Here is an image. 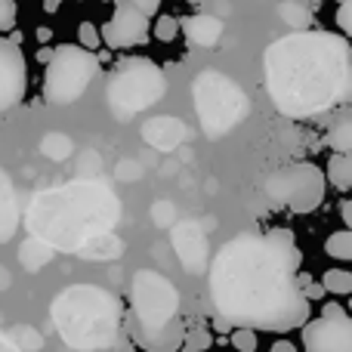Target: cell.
I'll return each instance as SVG.
<instances>
[{
  "label": "cell",
  "mask_w": 352,
  "mask_h": 352,
  "mask_svg": "<svg viewBox=\"0 0 352 352\" xmlns=\"http://www.w3.org/2000/svg\"><path fill=\"white\" fill-rule=\"evenodd\" d=\"M324 179L334 182L340 192H349V186H352V158L349 155L334 152V158L328 161V176H324Z\"/></svg>",
  "instance_id": "obj_19"
},
{
  "label": "cell",
  "mask_w": 352,
  "mask_h": 352,
  "mask_svg": "<svg viewBox=\"0 0 352 352\" xmlns=\"http://www.w3.org/2000/svg\"><path fill=\"white\" fill-rule=\"evenodd\" d=\"M127 331L146 352H176L186 337L179 312V291L155 269H140L130 281Z\"/></svg>",
  "instance_id": "obj_5"
},
{
  "label": "cell",
  "mask_w": 352,
  "mask_h": 352,
  "mask_svg": "<svg viewBox=\"0 0 352 352\" xmlns=\"http://www.w3.org/2000/svg\"><path fill=\"white\" fill-rule=\"evenodd\" d=\"M142 140L152 148H158V152H173V148H179L182 142L188 140V127L179 118H170V115L148 118V121L142 124Z\"/></svg>",
  "instance_id": "obj_14"
},
{
  "label": "cell",
  "mask_w": 352,
  "mask_h": 352,
  "mask_svg": "<svg viewBox=\"0 0 352 352\" xmlns=\"http://www.w3.org/2000/svg\"><path fill=\"white\" fill-rule=\"evenodd\" d=\"M176 352H192V349H186V346H179V349H176Z\"/></svg>",
  "instance_id": "obj_38"
},
{
  "label": "cell",
  "mask_w": 352,
  "mask_h": 352,
  "mask_svg": "<svg viewBox=\"0 0 352 352\" xmlns=\"http://www.w3.org/2000/svg\"><path fill=\"white\" fill-rule=\"evenodd\" d=\"M306 352H352V318H316L303 324Z\"/></svg>",
  "instance_id": "obj_12"
},
{
  "label": "cell",
  "mask_w": 352,
  "mask_h": 352,
  "mask_svg": "<svg viewBox=\"0 0 352 352\" xmlns=\"http://www.w3.org/2000/svg\"><path fill=\"white\" fill-rule=\"evenodd\" d=\"M324 254L334 256V260H352V232L340 229L324 241Z\"/></svg>",
  "instance_id": "obj_21"
},
{
  "label": "cell",
  "mask_w": 352,
  "mask_h": 352,
  "mask_svg": "<svg viewBox=\"0 0 352 352\" xmlns=\"http://www.w3.org/2000/svg\"><path fill=\"white\" fill-rule=\"evenodd\" d=\"M50 318L74 352H109L121 337L124 309L105 287L72 285L53 300Z\"/></svg>",
  "instance_id": "obj_4"
},
{
  "label": "cell",
  "mask_w": 352,
  "mask_h": 352,
  "mask_svg": "<svg viewBox=\"0 0 352 352\" xmlns=\"http://www.w3.org/2000/svg\"><path fill=\"white\" fill-rule=\"evenodd\" d=\"M78 37H80V47H84L87 53H93V50L102 43V41H99V31L93 28L90 22H80V25H78Z\"/></svg>",
  "instance_id": "obj_29"
},
{
  "label": "cell",
  "mask_w": 352,
  "mask_h": 352,
  "mask_svg": "<svg viewBox=\"0 0 352 352\" xmlns=\"http://www.w3.org/2000/svg\"><path fill=\"white\" fill-rule=\"evenodd\" d=\"M232 346L238 352H256L260 340H256V331H248V328H235L232 331Z\"/></svg>",
  "instance_id": "obj_28"
},
{
  "label": "cell",
  "mask_w": 352,
  "mask_h": 352,
  "mask_svg": "<svg viewBox=\"0 0 352 352\" xmlns=\"http://www.w3.org/2000/svg\"><path fill=\"white\" fill-rule=\"evenodd\" d=\"M99 62L93 53H87L78 43H59L47 59L43 72V96L50 105H68L80 99L96 78Z\"/></svg>",
  "instance_id": "obj_8"
},
{
  "label": "cell",
  "mask_w": 352,
  "mask_h": 352,
  "mask_svg": "<svg viewBox=\"0 0 352 352\" xmlns=\"http://www.w3.org/2000/svg\"><path fill=\"white\" fill-rule=\"evenodd\" d=\"M121 250H124V244L109 232V235L93 238V241L80 250V256H84V260H111V256H118Z\"/></svg>",
  "instance_id": "obj_17"
},
{
  "label": "cell",
  "mask_w": 352,
  "mask_h": 352,
  "mask_svg": "<svg viewBox=\"0 0 352 352\" xmlns=\"http://www.w3.org/2000/svg\"><path fill=\"white\" fill-rule=\"evenodd\" d=\"M278 12H281V19H285L287 25H294V28H306V25H309V12H306L303 6H297V3H281Z\"/></svg>",
  "instance_id": "obj_26"
},
{
  "label": "cell",
  "mask_w": 352,
  "mask_h": 352,
  "mask_svg": "<svg viewBox=\"0 0 352 352\" xmlns=\"http://www.w3.org/2000/svg\"><path fill=\"white\" fill-rule=\"evenodd\" d=\"M213 328H217V331H226V334H229V331H232V324L229 322H226V318H213Z\"/></svg>",
  "instance_id": "obj_37"
},
{
  "label": "cell",
  "mask_w": 352,
  "mask_h": 352,
  "mask_svg": "<svg viewBox=\"0 0 352 352\" xmlns=\"http://www.w3.org/2000/svg\"><path fill=\"white\" fill-rule=\"evenodd\" d=\"M337 22H340V28H343V31H349V28H352V22H349V3H346V0L340 3V12H337Z\"/></svg>",
  "instance_id": "obj_34"
},
{
  "label": "cell",
  "mask_w": 352,
  "mask_h": 352,
  "mask_svg": "<svg viewBox=\"0 0 352 352\" xmlns=\"http://www.w3.org/2000/svg\"><path fill=\"white\" fill-rule=\"evenodd\" d=\"M266 90L287 118H312L343 105L352 93L349 41L331 31H294L269 43Z\"/></svg>",
  "instance_id": "obj_2"
},
{
  "label": "cell",
  "mask_w": 352,
  "mask_h": 352,
  "mask_svg": "<svg viewBox=\"0 0 352 352\" xmlns=\"http://www.w3.org/2000/svg\"><path fill=\"white\" fill-rule=\"evenodd\" d=\"M328 146L337 155H349V148H352V118L349 115L337 118L334 127L328 130Z\"/></svg>",
  "instance_id": "obj_20"
},
{
  "label": "cell",
  "mask_w": 352,
  "mask_h": 352,
  "mask_svg": "<svg viewBox=\"0 0 352 352\" xmlns=\"http://www.w3.org/2000/svg\"><path fill=\"white\" fill-rule=\"evenodd\" d=\"M192 93L201 127L213 140L235 130L248 115V96L241 93V87L232 78H226L223 72H217V68L201 72L192 84Z\"/></svg>",
  "instance_id": "obj_6"
},
{
  "label": "cell",
  "mask_w": 352,
  "mask_h": 352,
  "mask_svg": "<svg viewBox=\"0 0 352 352\" xmlns=\"http://www.w3.org/2000/svg\"><path fill=\"white\" fill-rule=\"evenodd\" d=\"M43 155L47 158H56V161H62V158H68L72 155V140L68 136H62V133H50V136H43Z\"/></svg>",
  "instance_id": "obj_23"
},
{
  "label": "cell",
  "mask_w": 352,
  "mask_h": 352,
  "mask_svg": "<svg viewBox=\"0 0 352 352\" xmlns=\"http://www.w3.org/2000/svg\"><path fill=\"white\" fill-rule=\"evenodd\" d=\"M173 250L179 254V263L186 266V272L201 275L207 266V235L201 232V226L195 219H182L173 226L170 232Z\"/></svg>",
  "instance_id": "obj_13"
},
{
  "label": "cell",
  "mask_w": 352,
  "mask_h": 352,
  "mask_svg": "<svg viewBox=\"0 0 352 352\" xmlns=\"http://www.w3.org/2000/svg\"><path fill=\"white\" fill-rule=\"evenodd\" d=\"M182 346L192 349V352H207V349L213 346V337H210V331H207L204 324H198V328H188L186 331V337H182Z\"/></svg>",
  "instance_id": "obj_24"
},
{
  "label": "cell",
  "mask_w": 352,
  "mask_h": 352,
  "mask_svg": "<svg viewBox=\"0 0 352 352\" xmlns=\"http://www.w3.org/2000/svg\"><path fill=\"white\" fill-rule=\"evenodd\" d=\"M266 195L294 213H312L324 201V170L309 161L287 164L266 179Z\"/></svg>",
  "instance_id": "obj_9"
},
{
  "label": "cell",
  "mask_w": 352,
  "mask_h": 352,
  "mask_svg": "<svg viewBox=\"0 0 352 352\" xmlns=\"http://www.w3.org/2000/svg\"><path fill=\"white\" fill-rule=\"evenodd\" d=\"M16 226H19L16 188H12V179L6 176V170L0 167V244L16 235Z\"/></svg>",
  "instance_id": "obj_15"
},
{
  "label": "cell",
  "mask_w": 352,
  "mask_h": 352,
  "mask_svg": "<svg viewBox=\"0 0 352 352\" xmlns=\"http://www.w3.org/2000/svg\"><path fill=\"white\" fill-rule=\"evenodd\" d=\"M130 6H133V10H140L142 16H155V12H158V6H161V0H127Z\"/></svg>",
  "instance_id": "obj_31"
},
{
  "label": "cell",
  "mask_w": 352,
  "mask_h": 352,
  "mask_svg": "<svg viewBox=\"0 0 352 352\" xmlns=\"http://www.w3.org/2000/svg\"><path fill=\"white\" fill-rule=\"evenodd\" d=\"M155 37H158V41H164V43L176 41V37H179V19L161 16L158 22H155Z\"/></svg>",
  "instance_id": "obj_27"
},
{
  "label": "cell",
  "mask_w": 352,
  "mask_h": 352,
  "mask_svg": "<svg viewBox=\"0 0 352 352\" xmlns=\"http://www.w3.org/2000/svg\"><path fill=\"white\" fill-rule=\"evenodd\" d=\"M269 352H297V346H294V343H287V340H278Z\"/></svg>",
  "instance_id": "obj_36"
},
{
  "label": "cell",
  "mask_w": 352,
  "mask_h": 352,
  "mask_svg": "<svg viewBox=\"0 0 352 352\" xmlns=\"http://www.w3.org/2000/svg\"><path fill=\"white\" fill-rule=\"evenodd\" d=\"M297 275L300 250L287 229L266 235L241 232L213 256L210 300L232 328L266 334L294 331L303 328L312 312Z\"/></svg>",
  "instance_id": "obj_1"
},
{
  "label": "cell",
  "mask_w": 352,
  "mask_h": 352,
  "mask_svg": "<svg viewBox=\"0 0 352 352\" xmlns=\"http://www.w3.org/2000/svg\"><path fill=\"white\" fill-rule=\"evenodd\" d=\"M322 294H324L322 285H312V281H306V285H303V297H306V300H318Z\"/></svg>",
  "instance_id": "obj_33"
},
{
  "label": "cell",
  "mask_w": 352,
  "mask_h": 352,
  "mask_svg": "<svg viewBox=\"0 0 352 352\" xmlns=\"http://www.w3.org/2000/svg\"><path fill=\"white\" fill-rule=\"evenodd\" d=\"M28 74H25V56L12 41L0 37V115L16 109L25 96Z\"/></svg>",
  "instance_id": "obj_11"
},
{
  "label": "cell",
  "mask_w": 352,
  "mask_h": 352,
  "mask_svg": "<svg viewBox=\"0 0 352 352\" xmlns=\"http://www.w3.org/2000/svg\"><path fill=\"white\" fill-rule=\"evenodd\" d=\"M10 337H12V343H16L22 352H37L43 346V337L37 334L34 328H16Z\"/></svg>",
  "instance_id": "obj_25"
},
{
  "label": "cell",
  "mask_w": 352,
  "mask_h": 352,
  "mask_svg": "<svg viewBox=\"0 0 352 352\" xmlns=\"http://www.w3.org/2000/svg\"><path fill=\"white\" fill-rule=\"evenodd\" d=\"M121 217V201L102 182H68L41 192L28 207L31 238L53 250L80 254L93 238L109 235Z\"/></svg>",
  "instance_id": "obj_3"
},
{
  "label": "cell",
  "mask_w": 352,
  "mask_h": 352,
  "mask_svg": "<svg viewBox=\"0 0 352 352\" xmlns=\"http://www.w3.org/2000/svg\"><path fill=\"white\" fill-rule=\"evenodd\" d=\"M167 93V80L155 62L148 59H130L124 65L115 68L105 90V102H109L111 115L118 121L140 115V111L152 109L155 102H161Z\"/></svg>",
  "instance_id": "obj_7"
},
{
  "label": "cell",
  "mask_w": 352,
  "mask_h": 352,
  "mask_svg": "<svg viewBox=\"0 0 352 352\" xmlns=\"http://www.w3.org/2000/svg\"><path fill=\"white\" fill-rule=\"evenodd\" d=\"M182 31H186V37L192 43H198V47H204V50H213L217 41L223 37V22L213 16H188L186 22H182Z\"/></svg>",
  "instance_id": "obj_16"
},
{
  "label": "cell",
  "mask_w": 352,
  "mask_h": 352,
  "mask_svg": "<svg viewBox=\"0 0 352 352\" xmlns=\"http://www.w3.org/2000/svg\"><path fill=\"white\" fill-rule=\"evenodd\" d=\"M99 41H105V47H111V50L140 47V43L148 41V19L140 10H133L127 0H118L115 16L99 31Z\"/></svg>",
  "instance_id": "obj_10"
},
{
  "label": "cell",
  "mask_w": 352,
  "mask_h": 352,
  "mask_svg": "<svg viewBox=\"0 0 352 352\" xmlns=\"http://www.w3.org/2000/svg\"><path fill=\"white\" fill-rule=\"evenodd\" d=\"M322 287L331 294H352V272H346V269H328L322 278Z\"/></svg>",
  "instance_id": "obj_22"
},
{
  "label": "cell",
  "mask_w": 352,
  "mask_h": 352,
  "mask_svg": "<svg viewBox=\"0 0 352 352\" xmlns=\"http://www.w3.org/2000/svg\"><path fill=\"white\" fill-rule=\"evenodd\" d=\"M19 19V6L16 0H0V31H10Z\"/></svg>",
  "instance_id": "obj_30"
},
{
  "label": "cell",
  "mask_w": 352,
  "mask_h": 352,
  "mask_svg": "<svg viewBox=\"0 0 352 352\" xmlns=\"http://www.w3.org/2000/svg\"><path fill=\"white\" fill-rule=\"evenodd\" d=\"M322 316L324 318H343V316H346V309H343L340 303H324L322 306Z\"/></svg>",
  "instance_id": "obj_32"
},
{
  "label": "cell",
  "mask_w": 352,
  "mask_h": 352,
  "mask_svg": "<svg viewBox=\"0 0 352 352\" xmlns=\"http://www.w3.org/2000/svg\"><path fill=\"white\" fill-rule=\"evenodd\" d=\"M0 352H22L16 346V343H12V337L10 334H3V331H0Z\"/></svg>",
  "instance_id": "obj_35"
},
{
  "label": "cell",
  "mask_w": 352,
  "mask_h": 352,
  "mask_svg": "<svg viewBox=\"0 0 352 352\" xmlns=\"http://www.w3.org/2000/svg\"><path fill=\"white\" fill-rule=\"evenodd\" d=\"M50 256H53V248H47V244L37 241V238L25 241V248L19 250V260H22V266L28 269V272H37L41 266H47Z\"/></svg>",
  "instance_id": "obj_18"
}]
</instances>
